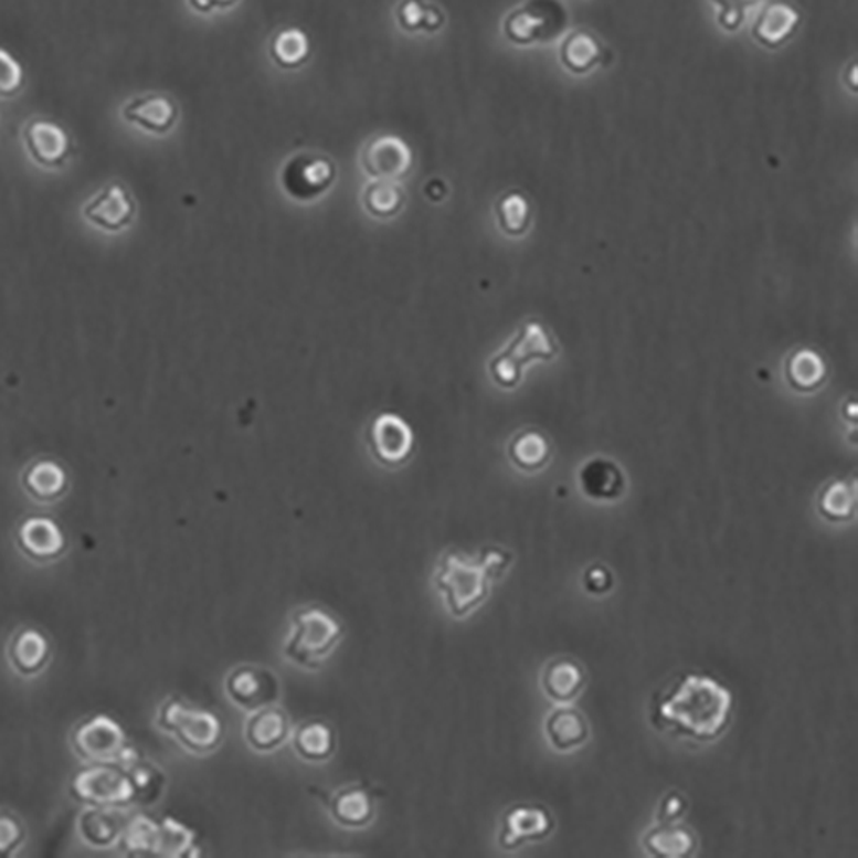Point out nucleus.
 Wrapping results in <instances>:
<instances>
[{
  "label": "nucleus",
  "instance_id": "nucleus-19",
  "mask_svg": "<svg viewBox=\"0 0 858 858\" xmlns=\"http://www.w3.org/2000/svg\"><path fill=\"white\" fill-rule=\"evenodd\" d=\"M612 57L608 49L603 45L593 31L585 28L570 31L569 35L560 43L559 59L560 64L569 73L582 74L591 73L596 66L606 64V59Z\"/></svg>",
  "mask_w": 858,
  "mask_h": 858
},
{
  "label": "nucleus",
  "instance_id": "nucleus-39",
  "mask_svg": "<svg viewBox=\"0 0 858 858\" xmlns=\"http://www.w3.org/2000/svg\"><path fill=\"white\" fill-rule=\"evenodd\" d=\"M27 73L20 59L0 46V98H12L24 86Z\"/></svg>",
  "mask_w": 858,
  "mask_h": 858
},
{
  "label": "nucleus",
  "instance_id": "nucleus-36",
  "mask_svg": "<svg viewBox=\"0 0 858 858\" xmlns=\"http://www.w3.org/2000/svg\"><path fill=\"white\" fill-rule=\"evenodd\" d=\"M158 835H160V824L147 816H136L131 820H127L120 839H123L124 848L127 851L155 854Z\"/></svg>",
  "mask_w": 858,
  "mask_h": 858
},
{
  "label": "nucleus",
  "instance_id": "nucleus-16",
  "mask_svg": "<svg viewBox=\"0 0 858 858\" xmlns=\"http://www.w3.org/2000/svg\"><path fill=\"white\" fill-rule=\"evenodd\" d=\"M414 436L411 427L393 414H383L370 430V448L383 466L396 467L411 457Z\"/></svg>",
  "mask_w": 858,
  "mask_h": 858
},
{
  "label": "nucleus",
  "instance_id": "nucleus-17",
  "mask_svg": "<svg viewBox=\"0 0 858 858\" xmlns=\"http://www.w3.org/2000/svg\"><path fill=\"white\" fill-rule=\"evenodd\" d=\"M123 117L142 131L166 135L178 123L179 108L172 98L148 93L127 102L123 107Z\"/></svg>",
  "mask_w": 858,
  "mask_h": 858
},
{
  "label": "nucleus",
  "instance_id": "nucleus-5",
  "mask_svg": "<svg viewBox=\"0 0 858 858\" xmlns=\"http://www.w3.org/2000/svg\"><path fill=\"white\" fill-rule=\"evenodd\" d=\"M569 28V11L562 0H526L508 12L504 35L517 46L544 45L554 42Z\"/></svg>",
  "mask_w": 858,
  "mask_h": 858
},
{
  "label": "nucleus",
  "instance_id": "nucleus-21",
  "mask_svg": "<svg viewBox=\"0 0 858 858\" xmlns=\"http://www.w3.org/2000/svg\"><path fill=\"white\" fill-rule=\"evenodd\" d=\"M18 541L30 557L54 559L66 547L61 526L51 517H28L18 529Z\"/></svg>",
  "mask_w": 858,
  "mask_h": 858
},
{
  "label": "nucleus",
  "instance_id": "nucleus-18",
  "mask_svg": "<svg viewBox=\"0 0 858 858\" xmlns=\"http://www.w3.org/2000/svg\"><path fill=\"white\" fill-rule=\"evenodd\" d=\"M289 737V714L275 705L250 712L244 723V739L259 754L277 751Z\"/></svg>",
  "mask_w": 858,
  "mask_h": 858
},
{
  "label": "nucleus",
  "instance_id": "nucleus-30",
  "mask_svg": "<svg viewBox=\"0 0 858 858\" xmlns=\"http://www.w3.org/2000/svg\"><path fill=\"white\" fill-rule=\"evenodd\" d=\"M396 23L409 33H436L442 30L445 15L442 9L427 0H402L401 4L396 6Z\"/></svg>",
  "mask_w": 858,
  "mask_h": 858
},
{
  "label": "nucleus",
  "instance_id": "nucleus-11",
  "mask_svg": "<svg viewBox=\"0 0 858 858\" xmlns=\"http://www.w3.org/2000/svg\"><path fill=\"white\" fill-rule=\"evenodd\" d=\"M554 829V819L541 805L522 804L508 808L501 819L500 847L516 850L520 845L548 838Z\"/></svg>",
  "mask_w": 858,
  "mask_h": 858
},
{
  "label": "nucleus",
  "instance_id": "nucleus-4",
  "mask_svg": "<svg viewBox=\"0 0 858 858\" xmlns=\"http://www.w3.org/2000/svg\"><path fill=\"white\" fill-rule=\"evenodd\" d=\"M158 727L176 737L186 751L209 755L224 739V721L209 709L188 706L181 699H169L158 712Z\"/></svg>",
  "mask_w": 858,
  "mask_h": 858
},
{
  "label": "nucleus",
  "instance_id": "nucleus-8",
  "mask_svg": "<svg viewBox=\"0 0 858 858\" xmlns=\"http://www.w3.org/2000/svg\"><path fill=\"white\" fill-rule=\"evenodd\" d=\"M333 181L336 166L324 155H294L282 170V184L296 200L308 201L321 197Z\"/></svg>",
  "mask_w": 858,
  "mask_h": 858
},
{
  "label": "nucleus",
  "instance_id": "nucleus-3",
  "mask_svg": "<svg viewBox=\"0 0 858 858\" xmlns=\"http://www.w3.org/2000/svg\"><path fill=\"white\" fill-rule=\"evenodd\" d=\"M435 585L454 618H466L489 594V579L481 565L455 550L439 559Z\"/></svg>",
  "mask_w": 858,
  "mask_h": 858
},
{
  "label": "nucleus",
  "instance_id": "nucleus-37",
  "mask_svg": "<svg viewBox=\"0 0 858 858\" xmlns=\"http://www.w3.org/2000/svg\"><path fill=\"white\" fill-rule=\"evenodd\" d=\"M194 835L191 829L186 828L179 820L167 817L160 824V835H158L157 850L155 855L162 857H179L184 851L193 847Z\"/></svg>",
  "mask_w": 858,
  "mask_h": 858
},
{
  "label": "nucleus",
  "instance_id": "nucleus-24",
  "mask_svg": "<svg viewBox=\"0 0 858 858\" xmlns=\"http://www.w3.org/2000/svg\"><path fill=\"white\" fill-rule=\"evenodd\" d=\"M119 811L120 808L113 805H93L92 808H86L77 823L82 839L95 848L110 847L116 844L126 826V823L120 819Z\"/></svg>",
  "mask_w": 858,
  "mask_h": 858
},
{
  "label": "nucleus",
  "instance_id": "nucleus-44",
  "mask_svg": "<svg viewBox=\"0 0 858 858\" xmlns=\"http://www.w3.org/2000/svg\"><path fill=\"white\" fill-rule=\"evenodd\" d=\"M20 838V824L15 823L12 817L0 814V855L11 851Z\"/></svg>",
  "mask_w": 858,
  "mask_h": 858
},
{
  "label": "nucleus",
  "instance_id": "nucleus-29",
  "mask_svg": "<svg viewBox=\"0 0 858 858\" xmlns=\"http://www.w3.org/2000/svg\"><path fill=\"white\" fill-rule=\"evenodd\" d=\"M269 54L282 70H297L306 64L311 54L308 36L297 28L278 31L269 45Z\"/></svg>",
  "mask_w": 858,
  "mask_h": 858
},
{
  "label": "nucleus",
  "instance_id": "nucleus-32",
  "mask_svg": "<svg viewBox=\"0 0 858 858\" xmlns=\"http://www.w3.org/2000/svg\"><path fill=\"white\" fill-rule=\"evenodd\" d=\"M819 513L829 522H847L855 513V488L850 483L833 481L819 497Z\"/></svg>",
  "mask_w": 858,
  "mask_h": 858
},
{
  "label": "nucleus",
  "instance_id": "nucleus-20",
  "mask_svg": "<svg viewBox=\"0 0 858 858\" xmlns=\"http://www.w3.org/2000/svg\"><path fill=\"white\" fill-rule=\"evenodd\" d=\"M328 813L342 828L361 829L370 826L374 817V801L370 790L351 785L330 795Z\"/></svg>",
  "mask_w": 858,
  "mask_h": 858
},
{
  "label": "nucleus",
  "instance_id": "nucleus-43",
  "mask_svg": "<svg viewBox=\"0 0 858 858\" xmlns=\"http://www.w3.org/2000/svg\"><path fill=\"white\" fill-rule=\"evenodd\" d=\"M687 811V801L680 793L671 792L659 802L658 820L659 823H677L684 817Z\"/></svg>",
  "mask_w": 858,
  "mask_h": 858
},
{
  "label": "nucleus",
  "instance_id": "nucleus-14",
  "mask_svg": "<svg viewBox=\"0 0 858 858\" xmlns=\"http://www.w3.org/2000/svg\"><path fill=\"white\" fill-rule=\"evenodd\" d=\"M361 163L368 176L377 181H399L411 172L412 153L401 138L380 136L368 142Z\"/></svg>",
  "mask_w": 858,
  "mask_h": 858
},
{
  "label": "nucleus",
  "instance_id": "nucleus-10",
  "mask_svg": "<svg viewBox=\"0 0 858 858\" xmlns=\"http://www.w3.org/2000/svg\"><path fill=\"white\" fill-rule=\"evenodd\" d=\"M77 754L97 764H117L126 746V733L113 718L98 714L83 723L74 733Z\"/></svg>",
  "mask_w": 858,
  "mask_h": 858
},
{
  "label": "nucleus",
  "instance_id": "nucleus-27",
  "mask_svg": "<svg viewBox=\"0 0 858 858\" xmlns=\"http://www.w3.org/2000/svg\"><path fill=\"white\" fill-rule=\"evenodd\" d=\"M293 746L296 754L305 761L325 762L336 752V732L325 721H306L296 728L293 735Z\"/></svg>",
  "mask_w": 858,
  "mask_h": 858
},
{
  "label": "nucleus",
  "instance_id": "nucleus-22",
  "mask_svg": "<svg viewBox=\"0 0 858 858\" xmlns=\"http://www.w3.org/2000/svg\"><path fill=\"white\" fill-rule=\"evenodd\" d=\"M544 732L557 751L566 752L587 742L591 727L579 709L563 706L548 714Z\"/></svg>",
  "mask_w": 858,
  "mask_h": 858
},
{
  "label": "nucleus",
  "instance_id": "nucleus-2",
  "mask_svg": "<svg viewBox=\"0 0 858 858\" xmlns=\"http://www.w3.org/2000/svg\"><path fill=\"white\" fill-rule=\"evenodd\" d=\"M343 639V625L320 606H306L293 615V632L284 656L300 668L318 670Z\"/></svg>",
  "mask_w": 858,
  "mask_h": 858
},
{
  "label": "nucleus",
  "instance_id": "nucleus-12",
  "mask_svg": "<svg viewBox=\"0 0 858 858\" xmlns=\"http://www.w3.org/2000/svg\"><path fill=\"white\" fill-rule=\"evenodd\" d=\"M802 24V11L788 0H770L755 15L751 36L755 43L776 51L797 35Z\"/></svg>",
  "mask_w": 858,
  "mask_h": 858
},
{
  "label": "nucleus",
  "instance_id": "nucleus-41",
  "mask_svg": "<svg viewBox=\"0 0 858 858\" xmlns=\"http://www.w3.org/2000/svg\"><path fill=\"white\" fill-rule=\"evenodd\" d=\"M513 554L500 547H486L479 551L476 562L485 570L489 581L500 579L507 572L508 566L512 565Z\"/></svg>",
  "mask_w": 858,
  "mask_h": 858
},
{
  "label": "nucleus",
  "instance_id": "nucleus-42",
  "mask_svg": "<svg viewBox=\"0 0 858 858\" xmlns=\"http://www.w3.org/2000/svg\"><path fill=\"white\" fill-rule=\"evenodd\" d=\"M584 585L587 593L591 594H606L613 587V575L605 565L590 566L585 570Z\"/></svg>",
  "mask_w": 858,
  "mask_h": 858
},
{
  "label": "nucleus",
  "instance_id": "nucleus-31",
  "mask_svg": "<svg viewBox=\"0 0 858 858\" xmlns=\"http://www.w3.org/2000/svg\"><path fill=\"white\" fill-rule=\"evenodd\" d=\"M49 655V643L39 631L28 628L15 635L11 647V658L15 668L23 674L39 670Z\"/></svg>",
  "mask_w": 858,
  "mask_h": 858
},
{
  "label": "nucleus",
  "instance_id": "nucleus-34",
  "mask_svg": "<svg viewBox=\"0 0 858 858\" xmlns=\"http://www.w3.org/2000/svg\"><path fill=\"white\" fill-rule=\"evenodd\" d=\"M826 377V367L819 356L811 351H801L790 358L786 364V378L793 389L808 392L817 389Z\"/></svg>",
  "mask_w": 858,
  "mask_h": 858
},
{
  "label": "nucleus",
  "instance_id": "nucleus-25",
  "mask_svg": "<svg viewBox=\"0 0 858 858\" xmlns=\"http://www.w3.org/2000/svg\"><path fill=\"white\" fill-rule=\"evenodd\" d=\"M644 848L658 858H686L696 851L697 838L684 824L659 823L644 835Z\"/></svg>",
  "mask_w": 858,
  "mask_h": 858
},
{
  "label": "nucleus",
  "instance_id": "nucleus-15",
  "mask_svg": "<svg viewBox=\"0 0 858 858\" xmlns=\"http://www.w3.org/2000/svg\"><path fill=\"white\" fill-rule=\"evenodd\" d=\"M83 215L89 224L97 225L102 231L119 232L135 219L136 203L123 184L113 182L86 203Z\"/></svg>",
  "mask_w": 858,
  "mask_h": 858
},
{
  "label": "nucleus",
  "instance_id": "nucleus-23",
  "mask_svg": "<svg viewBox=\"0 0 858 858\" xmlns=\"http://www.w3.org/2000/svg\"><path fill=\"white\" fill-rule=\"evenodd\" d=\"M585 677L584 668L581 663L574 658H557L548 663L543 674V689L550 699L560 705L578 699L579 693L584 689Z\"/></svg>",
  "mask_w": 858,
  "mask_h": 858
},
{
  "label": "nucleus",
  "instance_id": "nucleus-9",
  "mask_svg": "<svg viewBox=\"0 0 858 858\" xmlns=\"http://www.w3.org/2000/svg\"><path fill=\"white\" fill-rule=\"evenodd\" d=\"M225 692L235 706L253 712L278 701L280 681L274 671L259 666H240L225 678Z\"/></svg>",
  "mask_w": 858,
  "mask_h": 858
},
{
  "label": "nucleus",
  "instance_id": "nucleus-7",
  "mask_svg": "<svg viewBox=\"0 0 858 858\" xmlns=\"http://www.w3.org/2000/svg\"><path fill=\"white\" fill-rule=\"evenodd\" d=\"M73 793L89 805L120 807L135 798L136 790L131 777L124 774V770L100 764L74 777Z\"/></svg>",
  "mask_w": 858,
  "mask_h": 858
},
{
  "label": "nucleus",
  "instance_id": "nucleus-40",
  "mask_svg": "<svg viewBox=\"0 0 858 858\" xmlns=\"http://www.w3.org/2000/svg\"><path fill=\"white\" fill-rule=\"evenodd\" d=\"M712 4L720 8L718 24L724 31H739L745 24L749 11L761 4L762 0H711Z\"/></svg>",
  "mask_w": 858,
  "mask_h": 858
},
{
  "label": "nucleus",
  "instance_id": "nucleus-33",
  "mask_svg": "<svg viewBox=\"0 0 858 858\" xmlns=\"http://www.w3.org/2000/svg\"><path fill=\"white\" fill-rule=\"evenodd\" d=\"M405 194L395 181H374L364 191L368 212L378 219H390L404 206Z\"/></svg>",
  "mask_w": 858,
  "mask_h": 858
},
{
  "label": "nucleus",
  "instance_id": "nucleus-6",
  "mask_svg": "<svg viewBox=\"0 0 858 858\" xmlns=\"http://www.w3.org/2000/svg\"><path fill=\"white\" fill-rule=\"evenodd\" d=\"M553 342L548 337L547 331L538 324H528L520 328L519 336L513 340L512 346L507 347V351L491 361V377L498 385L512 389L519 383L520 367L532 359H551L554 354Z\"/></svg>",
  "mask_w": 858,
  "mask_h": 858
},
{
  "label": "nucleus",
  "instance_id": "nucleus-26",
  "mask_svg": "<svg viewBox=\"0 0 858 858\" xmlns=\"http://www.w3.org/2000/svg\"><path fill=\"white\" fill-rule=\"evenodd\" d=\"M582 491L593 500H615L625 488L624 474L616 464L594 458L579 474Z\"/></svg>",
  "mask_w": 858,
  "mask_h": 858
},
{
  "label": "nucleus",
  "instance_id": "nucleus-35",
  "mask_svg": "<svg viewBox=\"0 0 858 858\" xmlns=\"http://www.w3.org/2000/svg\"><path fill=\"white\" fill-rule=\"evenodd\" d=\"M508 455L520 469L538 470L548 463L550 448H548L547 439L539 433L526 432L510 443Z\"/></svg>",
  "mask_w": 858,
  "mask_h": 858
},
{
  "label": "nucleus",
  "instance_id": "nucleus-38",
  "mask_svg": "<svg viewBox=\"0 0 858 858\" xmlns=\"http://www.w3.org/2000/svg\"><path fill=\"white\" fill-rule=\"evenodd\" d=\"M497 215L507 234H522L529 222L528 201L519 193L505 194L497 203Z\"/></svg>",
  "mask_w": 858,
  "mask_h": 858
},
{
  "label": "nucleus",
  "instance_id": "nucleus-13",
  "mask_svg": "<svg viewBox=\"0 0 858 858\" xmlns=\"http://www.w3.org/2000/svg\"><path fill=\"white\" fill-rule=\"evenodd\" d=\"M23 136L28 153L39 166L59 169L70 160V133L55 120H31L24 127Z\"/></svg>",
  "mask_w": 858,
  "mask_h": 858
},
{
  "label": "nucleus",
  "instance_id": "nucleus-45",
  "mask_svg": "<svg viewBox=\"0 0 858 858\" xmlns=\"http://www.w3.org/2000/svg\"><path fill=\"white\" fill-rule=\"evenodd\" d=\"M189 6L200 14H210L215 9H229L237 4L240 0H188Z\"/></svg>",
  "mask_w": 858,
  "mask_h": 858
},
{
  "label": "nucleus",
  "instance_id": "nucleus-28",
  "mask_svg": "<svg viewBox=\"0 0 858 858\" xmlns=\"http://www.w3.org/2000/svg\"><path fill=\"white\" fill-rule=\"evenodd\" d=\"M23 486L35 500L52 501L66 492L67 474L52 458H42L24 470Z\"/></svg>",
  "mask_w": 858,
  "mask_h": 858
},
{
  "label": "nucleus",
  "instance_id": "nucleus-1",
  "mask_svg": "<svg viewBox=\"0 0 858 858\" xmlns=\"http://www.w3.org/2000/svg\"><path fill=\"white\" fill-rule=\"evenodd\" d=\"M733 696L717 678L689 674L659 699L655 723L699 742L718 739L732 718Z\"/></svg>",
  "mask_w": 858,
  "mask_h": 858
}]
</instances>
